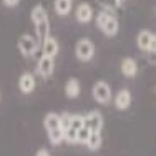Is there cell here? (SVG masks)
Returning a JSON list of instances; mask_svg holds the SVG:
<instances>
[{
	"label": "cell",
	"mask_w": 156,
	"mask_h": 156,
	"mask_svg": "<svg viewBox=\"0 0 156 156\" xmlns=\"http://www.w3.org/2000/svg\"><path fill=\"white\" fill-rule=\"evenodd\" d=\"M30 18H32V23L35 27V35L38 43H42L43 40L50 35V20H48V13L45 10L43 5H35L30 12Z\"/></svg>",
	"instance_id": "cell-1"
},
{
	"label": "cell",
	"mask_w": 156,
	"mask_h": 156,
	"mask_svg": "<svg viewBox=\"0 0 156 156\" xmlns=\"http://www.w3.org/2000/svg\"><path fill=\"white\" fill-rule=\"evenodd\" d=\"M43 126H45V131L48 135V140L53 146L60 144L63 141V129L60 126V115L57 113H48L43 120Z\"/></svg>",
	"instance_id": "cell-2"
},
{
	"label": "cell",
	"mask_w": 156,
	"mask_h": 156,
	"mask_svg": "<svg viewBox=\"0 0 156 156\" xmlns=\"http://www.w3.org/2000/svg\"><path fill=\"white\" fill-rule=\"evenodd\" d=\"M96 18V27L100 28L106 37H115L120 30V23H118V18L115 15H111L106 10H100Z\"/></svg>",
	"instance_id": "cell-3"
},
{
	"label": "cell",
	"mask_w": 156,
	"mask_h": 156,
	"mask_svg": "<svg viewBox=\"0 0 156 156\" xmlns=\"http://www.w3.org/2000/svg\"><path fill=\"white\" fill-rule=\"evenodd\" d=\"M17 47H18V51H20L25 58H30L37 53V50L40 48V43H38V40H37V37L33 38L28 33H23V35L18 38Z\"/></svg>",
	"instance_id": "cell-4"
},
{
	"label": "cell",
	"mask_w": 156,
	"mask_h": 156,
	"mask_svg": "<svg viewBox=\"0 0 156 156\" xmlns=\"http://www.w3.org/2000/svg\"><path fill=\"white\" fill-rule=\"evenodd\" d=\"M75 53L78 57V60L81 62H90L95 55V45L90 38H81L76 42L75 47Z\"/></svg>",
	"instance_id": "cell-5"
},
{
	"label": "cell",
	"mask_w": 156,
	"mask_h": 156,
	"mask_svg": "<svg viewBox=\"0 0 156 156\" xmlns=\"http://www.w3.org/2000/svg\"><path fill=\"white\" fill-rule=\"evenodd\" d=\"M93 98L103 105L111 100V88L106 81H96L93 85Z\"/></svg>",
	"instance_id": "cell-6"
},
{
	"label": "cell",
	"mask_w": 156,
	"mask_h": 156,
	"mask_svg": "<svg viewBox=\"0 0 156 156\" xmlns=\"http://www.w3.org/2000/svg\"><path fill=\"white\" fill-rule=\"evenodd\" d=\"M83 123L91 133H101L103 116L100 115V111H90L88 115L83 116Z\"/></svg>",
	"instance_id": "cell-7"
},
{
	"label": "cell",
	"mask_w": 156,
	"mask_h": 156,
	"mask_svg": "<svg viewBox=\"0 0 156 156\" xmlns=\"http://www.w3.org/2000/svg\"><path fill=\"white\" fill-rule=\"evenodd\" d=\"M37 72H38V75L42 76V78H50L51 75H53V72H55V62H53V58L42 55V57H40V60H38V63H37Z\"/></svg>",
	"instance_id": "cell-8"
},
{
	"label": "cell",
	"mask_w": 156,
	"mask_h": 156,
	"mask_svg": "<svg viewBox=\"0 0 156 156\" xmlns=\"http://www.w3.org/2000/svg\"><path fill=\"white\" fill-rule=\"evenodd\" d=\"M40 48H42V55L50 57V58H55L58 55V51H60V45H58L57 38H53V37H50V35L40 43Z\"/></svg>",
	"instance_id": "cell-9"
},
{
	"label": "cell",
	"mask_w": 156,
	"mask_h": 156,
	"mask_svg": "<svg viewBox=\"0 0 156 156\" xmlns=\"http://www.w3.org/2000/svg\"><path fill=\"white\" fill-rule=\"evenodd\" d=\"M37 87V81H35V76L32 75V73L25 72L22 73L20 78H18V88H20V91L23 95H30L33 90H35Z\"/></svg>",
	"instance_id": "cell-10"
},
{
	"label": "cell",
	"mask_w": 156,
	"mask_h": 156,
	"mask_svg": "<svg viewBox=\"0 0 156 156\" xmlns=\"http://www.w3.org/2000/svg\"><path fill=\"white\" fill-rule=\"evenodd\" d=\"M75 17L80 23H88V22H91V18H93V9H91V5L87 2L80 3L75 10Z\"/></svg>",
	"instance_id": "cell-11"
},
{
	"label": "cell",
	"mask_w": 156,
	"mask_h": 156,
	"mask_svg": "<svg viewBox=\"0 0 156 156\" xmlns=\"http://www.w3.org/2000/svg\"><path fill=\"white\" fill-rule=\"evenodd\" d=\"M129 105H131V93L123 88V90H120L116 93V96H115V106L123 111L126 108H129Z\"/></svg>",
	"instance_id": "cell-12"
},
{
	"label": "cell",
	"mask_w": 156,
	"mask_h": 156,
	"mask_svg": "<svg viewBox=\"0 0 156 156\" xmlns=\"http://www.w3.org/2000/svg\"><path fill=\"white\" fill-rule=\"evenodd\" d=\"M73 7V0H55L53 2V9L55 13L60 17H66L70 12H72Z\"/></svg>",
	"instance_id": "cell-13"
},
{
	"label": "cell",
	"mask_w": 156,
	"mask_h": 156,
	"mask_svg": "<svg viewBox=\"0 0 156 156\" xmlns=\"http://www.w3.org/2000/svg\"><path fill=\"white\" fill-rule=\"evenodd\" d=\"M121 73L128 78H133L138 73V65H136V62L133 60V58H125V60L121 62Z\"/></svg>",
	"instance_id": "cell-14"
},
{
	"label": "cell",
	"mask_w": 156,
	"mask_h": 156,
	"mask_svg": "<svg viewBox=\"0 0 156 156\" xmlns=\"http://www.w3.org/2000/svg\"><path fill=\"white\" fill-rule=\"evenodd\" d=\"M65 95L68 98H76L80 95V81L76 78H70L65 85Z\"/></svg>",
	"instance_id": "cell-15"
},
{
	"label": "cell",
	"mask_w": 156,
	"mask_h": 156,
	"mask_svg": "<svg viewBox=\"0 0 156 156\" xmlns=\"http://www.w3.org/2000/svg\"><path fill=\"white\" fill-rule=\"evenodd\" d=\"M151 33L150 30H141L136 37V45H138L140 50L143 51H148V47H150V40H151Z\"/></svg>",
	"instance_id": "cell-16"
},
{
	"label": "cell",
	"mask_w": 156,
	"mask_h": 156,
	"mask_svg": "<svg viewBox=\"0 0 156 156\" xmlns=\"http://www.w3.org/2000/svg\"><path fill=\"white\" fill-rule=\"evenodd\" d=\"M87 146H88V150H91V151L100 150V148H101V133H91L90 138L87 141Z\"/></svg>",
	"instance_id": "cell-17"
},
{
	"label": "cell",
	"mask_w": 156,
	"mask_h": 156,
	"mask_svg": "<svg viewBox=\"0 0 156 156\" xmlns=\"http://www.w3.org/2000/svg\"><path fill=\"white\" fill-rule=\"evenodd\" d=\"M85 123H83V116L81 115H72L70 116V128H73V129H80V128H83Z\"/></svg>",
	"instance_id": "cell-18"
},
{
	"label": "cell",
	"mask_w": 156,
	"mask_h": 156,
	"mask_svg": "<svg viewBox=\"0 0 156 156\" xmlns=\"http://www.w3.org/2000/svg\"><path fill=\"white\" fill-rule=\"evenodd\" d=\"M90 135H91V131L87 128V126L80 128V129H78V135H76V143L87 144V141H88V138H90Z\"/></svg>",
	"instance_id": "cell-19"
},
{
	"label": "cell",
	"mask_w": 156,
	"mask_h": 156,
	"mask_svg": "<svg viewBox=\"0 0 156 156\" xmlns=\"http://www.w3.org/2000/svg\"><path fill=\"white\" fill-rule=\"evenodd\" d=\"M148 53H156V33H153V35H151L150 47H148Z\"/></svg>",
	"instance_id": "cell-20"
},
{
	"label": "cell",
	"mask_w": 156,
	"mask_h": 156,
	"mask_svg": "<svg viewBox=\"0 0 156 156\" xmlns=\"http://www.w3.org/2000/svg\"><path fill=\"white\" fill-rule=\"evenodd\" d=\"M18 2H20V0H3V3H5L7 7H17Z\"/></svg>",
	"instance_id": "cell-21"
},
{
	"label": "cell",
	"mask_w": 156,
	"mask_h": 156,
	"mask_svg": "<svg viewBox=\"0 0 156 156\" xmlns=\"http://www.w3.org/2000/svg\"><path fill=\"white\" fill-rule=\"evenodd\" d=\"M35 156H50V153H48V150H45V148H40L35 153Z\"/></svg>",
	"instance_id": "cell-22"
},
{
	"label": "cell",
	"mask_w": 156,
	"mask_h": 156,
	"mask_svg": "<svg viewBox=\"0 0 156 156\" xmlns=\"http://www.w3.org/2000/svg\"><path fill=\"white\" fill-rule=\"evenodd\" d=\"M0 96H2V95H0Z\"/></svg>",
	"instance_id": "cell-23"
}]
</instances>
